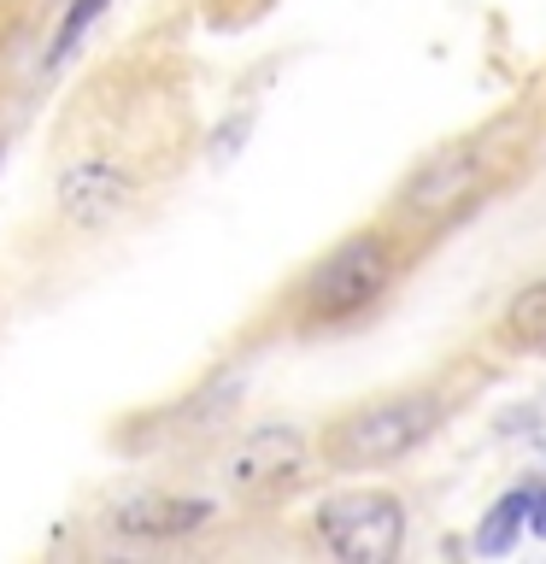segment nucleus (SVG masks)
<instances>
[{
	"label": "nucleus",
	"mask_w": 546,
	"mask_h": 564,
	"mask_svg": "<svg viewBox=\"0 0 546 564\" xmlns=\"http://www.w3.org/2000/svg\"><path fill=\"white\" fill-rule=\"evenodd\" d=\"M223 476L241 500H276V494H288L306 476V435L288 430V423H264L229 453Z\"/></svg>",
	"instance_id": "obj_5"
},
{
	"label": "nucleus",
	"mask_w": 546,
	"mask_h": 564,
	"mask_svg": "<svg viewBox=\"0 0 546 564\" xmlns=\"http://www.w3.org/2000/svg\"><path fill=\"white\" fill-rule=\"evenodd\" d=\"M458 412V394L435 382L394 388V394H370L352 412H341L324 430V465L329 470H382L412 458L423 441H435L447 430V417Z\"/></svg>",
	"instance_id": "obj_1"
},
{
	"label": "nucleus",
	"mask_w": 546,
	"mask_h": 564,
	"mask_svg": "<svg viewBox=\"0 0 546 564\" xmlns=\"http://www.w3.org/2000/svg\"><path fill=\"white\" fill-rule=\"evenodd\" d=\"M400 276V241L394 229H352L324 259L299 276L294 312L306 329H347L364 312H376Z\"/></svg>",
	"instance_id": "obj_2"
},
{
	"label": "nucleus",
	"mask_w": 546,
	"mask_h": 564,
	"mask_svg": "<svg viewBox=\"0 0 546 564\" xmlns=\"http://www.w3.org/2000/svg\"><path fill=\"white\" fill-rule=\"evenodd\" d=\"M100 12H106V0H70V12L59 18V35H53V47H47V65H65Z\"/></svg>",
	"instance_id": "obj_10"
},
{
	"label": "nucleus",
	"mask_w": 546,
	"mask_h": 564,
	"mask_svg": "<svg viewBox=\"0 0 546 564\" xmlns=\"http://www.w3.org/2000/svg\"><path fill=\"white\" fill-rule=\"evenodd\" d=\"M312 529H317V541H324L335 558L394 564L405 553L412 511H405V500L394 488H341V494H329V500L312 511Z\"/></svg>",
	"instance_id": "obj_4"
},
{
	"label": "nucleus",
	"mask_w": 546,
	"mask_h": 564,
	"mask_svg": "<svg viewBox=\"0 0 546 564\" xmlns=\"http://www.w3.org/2000/svg\"><path fill=\"white\" fill-rule=\"evenodd\" d=\"M493 329H500V347L540 359V352H546V276L523 282V289L505 300V312H500V324H493Z\"/></svg>",
	"instance_id": "obj_8"
},
{
	"label": "nucleus",
	"mask_w": 546,
	"mask_h": 564,
	"mask_svg": "<svg viewBox=\"0 0 546 564\" xmlns=\"http://www.w3.org/2000/svg\"><path fill=\"white\" fill-rule=\"evenodd\" d=\"M106 523L130 541H183L211 523V500H194V494H123L106 511Z\"/></svg>",
	"instance_id": "obj_6"
},
{
	"label": "nucleus",
	"mask_w": 546,
	"mask_h": 564,
	"mask_svg": "<svg viewBox=\"0 0 546 564\" xmlns=\"http://www.w3.org/2000/svg\"><path fill=\"white\" fill-rule=\"evenodd\" d=\"M523 529H528V488H511V494H500V500L488 506V518L476 523V553L482 558L511 553Z\"/></svg>",
	"instance_id": "obj_9"
},
{
	"label": "nucleus",
	"mask_w": 546,
	"mask_h": 564,
	"mask_svg": "<svg viewBox=\"0 0 546 564\" xmlns=\"http://www.w3.org/2000/svg\"><path fill=\"white\" fill-rule=\"evenodd\" d=\"M528 535H540V541H546V482L528 488Z\"/></svg>",
	"instance_id": "obj_11"
},
{
	"label": "nucleus",
	"mask_w": 546,
	"mask_h": 564,
	"mask_svg": "<svg viewBox=\"0 0 546 564\" xmlns=\"http://www.w3.org/2000/svg\"><path fill=\"white\" fill-rule=\"evenodd\" d=\"M493 183V165H488V141L482 135H458V141H440L435 153H423L405 183L394 194V224H412V229H447L458 224L465 212L488 194Z\"/></svg>",
	"instance_id": "obj_3"
},
{
	"label": "nucleus",
	"mask_w": 546,
	"mask_h": 564,
	"mask_svg": "<svg viewBox=\"0 0 546 564\" xmlns=\"http://www.w3.org/2000/svg\"><path fill=\"white\" fill-rule=\"evenodd\" d=\"M123 200H130V176H123L112 159H83V165H70L59 176V212L83 229L112 224L123 212Z\"/></svg>",
	"instance_id": "obj_7"
}]
</instances>
